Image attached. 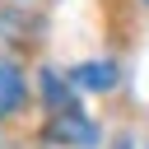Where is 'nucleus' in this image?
I'll return each instance as SVG.
<instances>
[{"label": "nucleus", "mask_w": 149, "mask_h": 149, "mask_svg": "<svg viewBox=\"0 0 149 149\" xmlns=\"http://www.w3.org/2000/svg\"><path fill=\"white\" fill-rule=\"evenodd\" d=\"M70 84H79V88H88V93H107V88L116 84V65H112V61H84V65L70 70Z\"/></svg>", "instance_id": "1"}, {"label": "nucleus", "mask_w": 149, "mask_h": 149, "mask_svg": "<svg viewBox=\"0 0 149 149\" xmlns=\"http://www.w3.org/2000/svg\"><path fill=\"white\" fill-rule=\"evenodd\" d=\"M51 135L74 140V144H93V126H88V116H84V112H74V107H65V121H56V126H51Z\"/></svg>", "instance_id": "2"}, {"label": "nucleus", "mask_w": 149, "mask_h": 149, "mask_svg": "<svg viewBox=\"0 0 149 149\" xmlns=\"http://www.w3.org/2000/svg\"><path fill=\"white\" fill-rule=\"evenodd\" d=\"M19 98H23V74H19L9 61H0V112L19 107Z\"/></svg>", "instance_id": "3"}, {"label": "nucleus", "mask_w": 149, "mask_h": 149, "mask_svg": "<svg viewBox=\"0 0 149 149\" xmlns=\"http://www.w3.org/2000/svg\"><path fill=\"white\" fill-rule=\"evenodd\" d=\"M42 84H47L42 93H47V102H51V112H56V107L65 112V107H70V88H61V79H56V70H42Z\"/></svg>", "instance_id": "4"}]
</instances>
